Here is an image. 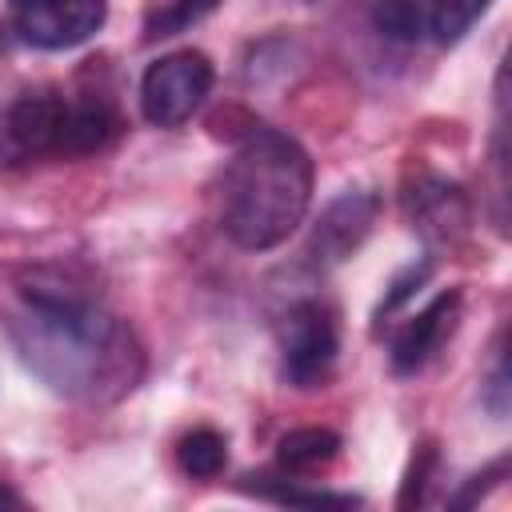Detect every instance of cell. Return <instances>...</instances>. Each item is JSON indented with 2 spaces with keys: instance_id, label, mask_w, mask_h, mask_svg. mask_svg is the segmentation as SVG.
<instances>
[{
  "instance_id": "obj_1",
  "label": "cell",
  "mask_w": 512,
  "mask_h": 512,
  "mask_svg": "<svg viewBox=\"0 0 512 512\" xmlns=\"http://www.w3.org/2000/svg\"><path fill=\"white\" fill-rule=\"evenodd\" d=\"M20 364L56 396L116 404L144 376V348L88 284L60 268H28L0 308Z\"/></svg>"
},
{
  "instance_id": "obj_2",
  "label": "cell",
  "mask_w": 512,
  "mask_h": 512,
  "mask_svg": "<svg viewBox=\"0 0 512 512\" xmlns=\"http://www.w3.org/2000/svg\"><path fill=\"white\" fill-rule=\"evenodd\" d=\"M312 204L308 152L272 128H256L220 176V228L232 244L264 252L284 244Z\"/></svg>"
},
{
  "instance_id": "obj_3",
  "label": "cell",
  "mask_w": 512,
  "mask_h": 512,
  "mask_svg": "<svg viewBox=\"0 0 512 512\" xmlns=\"http://www.w3.org/2000/svg\"><path fill=\"white\" fill-rule=\"evenodd\" d=\"M124 120L100 92L64 96L56 88L20 92L0 104V168H24L40 160H72L108 148Z\"/></svg>"
},
{
  "instance_id": "obj_4",
  "label": "cell",
  "mask_w": 512,
  "mask_h": 512,
  "mask_svg": "<svg viewBox=\"0 0 512 512\" xmlns=\"http://www.w3.org/2000/svg\"><path fill=\"white\" fill-rule=\"evenodd\" d=\"M212 60L196 48H180L148 64L140 80V108L156 128H180L212 92Z\"/></svg>"
},
{
  "instance_id": "obj_5",
  "label": "cell",
  "mask_w": 512,
  "mask_h": 512,
  "mask_svg": "<svg viewBox=\"0 0 512 512\" xmlns=\"http://www.w3.org/2000/svg\"><path fill=\"white\" fill-rule=\"evenodd\" d=\"M340 352L336 312L320 300H300L280 324V372L292 388H320Z\"/></svg>"
},
{
  "instance_id": "obj_6",
  "label": "cell",
  "mask_w": 512,
  "mask_h": 512,
  "mask_svg": "<svg viewBox=\"0 0 512 512\" xmlns=\"http://www.w3.org/2000/svg\"><path fill=\"white\" fill-rule=\"evenodd\" d=\"M376 216H380V196L372 188H344L312 224V236L304 244L308 268L324 272L344 264L368 240V232L376 228Z\"/></svg>"
},
{
  "instance_id": "obj_7",
  "label": "cell",
  "mask_w": 512,
  "mask_h": 512,
  "mask_svg": "<svg viewBox=\"0 0 512 512\" xmlns=\"http://www.w3.org/2000/svg\"><path fill=\"white\" fill-rule=\"evenodd\" d=\"M12 28L32 48H76L100 32L108 0H8Z\"/></svg>"
},
{
  "instance_id": "obj_8",
  "label": "cell",
  "mask_w": 512,
  "mask_h": 512,
  "mask_svg": "<svg viewBox=\"0 0 512 512\" xmlns=\"http://www.w3.org/2000/svg\"><path fill=\"white\" fill-rule=\"evenodd\" d=\"M404 216L412 220V228L428 244H456L472 224V208H468L464 188L456 180H444L432 172L416 176L404 188Z\"/></svg>"
},
{
  "instance_id": "obj_9",
  "label": "cell",
  "mask_w": 512,
  "mask_h": 512,
  "mask_svg": "<svg viewBox=\"0 0 512 512\" xmlns=\"http://www.w3.org/2000/svg\"><path fill=\"white\" fill-rule=\"evenodd\" d=\"M456 320H460V292L448 288V292L432 296V300H428V304H424V308L396 332L392 352H388L392 372H400V376L420 372V368L444 348V340L452 336Z\"/></svg>"
},
{
  "instance_id": "obj_10",
  "label": "cell",
  "mask_w": 512,
  "mask_h": 512,
  "mask_svg": "<svg viewBox=\"0 0 512 512\" xmlns=\"http://www.w3.org/2000/svg\"><path fill=\"white\" fill-rule=\"evenodd\" d=\"M336 456H340V436L332 428H316V424L312 428H292L276 444V460L292 476H312V472L328 468Z\"/></svg>"
},
{
  "instance_id": "obj_11",
  "label": "cell",
  "mask_w": 512,
  "mask_h": 512,
  "mask_svg": "<svg viewBox=\"0 0 512 512\" xmlns=\"http://www.w3.org/2000/svg\"><path fill=\"white\" fill-rule=\"evenodd\" d=\"M176 460L184 468V476L192 480H216L228 464V440L216 428H192L180 444H176Z\"/></svg>"
},
{
  "instance_id": "obj_12",
  "label": "cell",
  "mask_w": 512,
  "mask_h": 512,
  "mask_svg": "<svg viewBox=\"0 0 512 512\" xmlns=\"http://www.w3.org/2000/svg\"><path fill=\"white\" fill-rule=\"evenodd\" d=\"M492 0H428V32L440 44H456L484 12Z\"/></svg>"
},
{
  "instance_id": "obj_13",
  "label": "cell",
  "mask_w": 512,
  "mask_h": 512,
  "mask_svg": "<svg viewBox=\"0 0 512 512\" xmlns=\"http://www.w3.org/2000/svg\"><path fill=\"white\" fill-rule=\"evenodd\" d=\"M220 0H156L152 12H148V24H144V36L156 40V36H176L184 32L188 24L204 20Z\"/></svg>"
},
{
  "instance_id": "obj_14",
  "label": "cell",
  "mask_w": 512,
  "mask_h": 512,
  "mask_svg": "<svg viewBox=\"0 0 512 512\" xmlns=\"http://www.w3.org/2000/svg\"><path fill=\"white\" fill-rule=\"evenodd\" d=\"M376 24L392 40H416L428 32V0H380Z\"/></svg>"
},
{
  "instance_id": "obj_15",
  "label": "cell",
  "mask_w": 512,
  "mask_h": 512,
  "mask_svg": "<svg viewBox=\"0 0 512 512\" xmlns=\"http://www.w3.org/2000/svg\"><path fill=\"white\" fill-rule=\"evenodd\" d=\"M260 496H268V500H280V504H300V508H324V504H332V508H348V504H356V496H340V492H304V488H292V484H284V480H272V484H252Z\"/></svg>"
},
{
  "instance_id": "obj_16",
  "label": "cell",
  "mask_w": 512,
  "mask_h": 512,
  "mask_svg": "<svg viewBox=\"0 0 512 512\" xmlns=\"http://www.w3.org/2000/svg\"><path fill=\"white\" fill-rule=\"evenodd\" d=\"M428 272H432V264L428 260H420V264H412V268H404L396 280H392V288H388V296H384V304L376 308V316H388V312H396L424 280H428Z\"/></svg>"
},
{
  "instance_id": "obj_17",
  "label": "cell",
  "mask_w": 512,
  "mask_h": 512,
  "mask_svg": "<svg viewBox=\"0 0 512 512\" xmlns=\"http://www.w3.org/2000/svg\"><path fill=\"white\" fill-rule=\"evenodd\" d=\"M432 460H436V452L424 444V448H416V456H412V468H408V480H404V492H400V508H412V504H420V496H424V476H428V468H432Z\"/></svg>"
},
{
  "instance_id": "obj_18",
  "label": "cell",
  "mask_w": 512,
  "mask_h": 512,
  "mask_svg": "<svg viewBox=\"0 0 512 512\" xmlns=\"http://www.w3.org/2000/svg\"><path fill=\"white\" fill-rule=\"evenodd\" d=\"M484 404H488L496 416L508 412V368H504V352H500V348H496L492 372H488V380H484Z\"/></svg>"
},
{
  "instance_id": "obj_19",
  "label": "cell",
  "mask_w": 512,
  "mask_h": 512,
  "mask_svg": "<svg viewBox=\"0 0 512 512\" xmlns=\"http://www.w3.org/2000/svg\"><path fill=\"white\" fill-rule=\"evenodd\" d=\"M0 504H20V496H16V492H8V488H0Z\"/></svg>"
}]
</instances>
